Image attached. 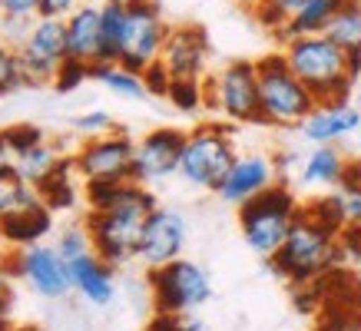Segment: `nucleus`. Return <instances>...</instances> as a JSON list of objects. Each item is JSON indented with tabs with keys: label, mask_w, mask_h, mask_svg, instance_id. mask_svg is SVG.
Segmentation results:
<instances>
[{
	"label": "nucleus",
	"mask_w": 361,
	"mask_h": 331,
	"mask_svg": "<svg viewBox=\"0 0 361 331\" xmlns=\"http://www.w3.org/2000/svg\"><path fill=\"white\" fill-rule=\"evenodd\" d=\"M156 209H159V202L149 192V186H140L133 179L123 182L110 206L90 209L87 222H83L90 229V239H93V252L99 258H106L113 268L140 258L142 229H146V222Z\"/></svg>",
	"instance_id": "1"
},
{
	"label": "nucleus",
	"mask_w": 361,
	"mask_h": 331,
	"mask_svg": "<svg viewBox=\"0 0 361 331\" xmlns=\"http://www.w3.org/2000/svg\"><path fill=\"white\" fill-rule=\"evenodd\" d=\"M285 63L292 66L312 96L318 99V106H335V103H351V89H355V77H351L348 54L335 46L325 33L315 37H298L282 46Z\"/></svg>",
	"instance_id": "2"
},
{
	"label": "nucleus",
	"mask_w": 361,
	"mask_h": 331,
	"mask_svg": "<svg viewBox=\"0 0 361 331\" xmlns=\"http://www.w3.org/2000/svg\"><path fill=\"white\" fill-rule=\"evenodd\" d=\"M272 272L292 285H312L318 278H325L329 272H335L341 265L338 258V232L322 225L318 219H312L302 206L292 232L285 235L282 249L269 258Z\"/></svg>",
	"instance_id": "3"
},
{
	"label": "nucleus",
	"mask_w": 361,
	"mask_h": 331,
	"mask_svg": "<svg viewBox=\"0 0 361 331\" xmlns=\"http://www.w3.org/2000/svg\"><path fill=\"white\" fill-rule=\"evenodd\" d=\"M298 212H302V202L285 182H272V186L252 196L249 202L239 206V229L242 239L249 242V249L262 258H272L279 249H282L285 235L292 232Z\"/></svg>",
	"instance_id": "4"
},
{
	"label": "nucleus",
	"mask_w": 361,
	"mask_h": 331,
	"mask_svg": "<svg viewBox=\"0 0 361 331\" xmlns=\"http://www.w3.org/2000/svg\"><path fill=\"white\" fill-rule=\"evenodd\" d=\"M255 66H259V99L265 126H302L318 110V99L292 73L282 54L262 56L255 60Z\"/></svg>",
	"instance_id": "5"
},
{
	"label": "nucleus",
	"mask_w": 361,
	"mask_h": 331,
	"mask_svg": "<svg viewBox=\"0 0 361 331\" xmlns=\"http://www.w3.org/2000/svg\"><path fill=\"white\" fill-rule=\"evenodd\" d=\"M239 159L232 130L222 123H199L186 132L183 159H179V176L196 189H212L222 182L229 166Z\"/></svg>",
	"instance_id": "6"
},
{
	"label": "nucleus",
	"mask_w": 361,
	"mask_h": 331,
	"mask_svg": "<svg viewBox=\"0 0 361 331\" xmlns=\"http://www.w3.org/2000/svg\"><path fill=\"white\" fill-rule=\"evenodd\" d=\"M206 83V106L222 120L249 126L262 123V99H259V66L255 60H229L219 66Z\"/></svg>",
	"instance_id": "7"
},
{
	"label": "nucleus",
	"mask_w": 361,
	"mask_h": 331,
	"mask_svg": "<svg viewBox=\"0 0 361 331\" xmlns=\"http://www.w3.org/2000/svg\"><path fill=\"white\" fill-rule=\"evenodd\" d=\"M169 30L173 27L166 23L163 7L156 0H126V23H123L116 63L133 70V73H146L149 66L159 63Z\"/></svg>",
	"instance_id": "8"
},
{
	"label": "nucleus",
	"mask_w": 361,
	"mask_h": 331,
	"mask_svg": "<svg viewBox=\"0 0 361 331\" xmlns=\"http://www.w3.org/2000/svg\"><path fill=\"white\" fill-rule=\"evenodd\" d=\"M149 295L153 308L166 315H192L199 305L212 298V282L209 272L199 262L176 258L169 265L149 268Z\"/></svg>",
	"instance_id": "9"
},
{
	"label": "nucleus",
	"mask_w": 361,
	"mask_h": 331,
	"mask_svg": "<svg viewBox=\"0 0 361 331\" xmlns=\"http://www.w3.org/2000/svg\"><path fill=\"white\" fill-rule=\"evenodd\" d=\"M133 156H136V139L130 132L113 130L97 139H83L73 156V166L83 182H130Z\"/></svg>",
	"instance_id": "10"
},
{
	"label": "nucleus",
	"mask_w": 361,
	"mask_h": 331,
	"mask_svg": "<svg viewBox=\"0 0 361 331\" xmlns=\"http://www.w3.org/2000/svg\"><path fill=\"white\" fill-rule=\"evenodd\" d=\"M20 56L23 87H44L54 83L60 66L66 63V30L63 20L54 17H37L30 27V37L17 46Z\"/></svg>",
	"instance_id": "11"
},
{
	"label": "nucleus",
	"mask_w": 361,
	"mask_h": 331,
	"mask_svg": "<svg viewBox=\"0 0 361 331\" xmlns=\"http://www.w3.org/2000/svg\"><path fill=\"white\" fill-rule=\"evenodd\" d=\"M183 146H186V132L173 130V126H159V130L146 132L142 139H136L133 182L153 186V182H166L169 176H179Z\"/></svg>",
	"instance_id": "12"
},
{
	"label": "nucleus",
	"mask_w": 361,
	"mask_h": 331,
	"mask_svg": "<svg viewBox=\"0 0 361 331\" xmlns=\"http://www.w3.org/2000/svg\"><path fill=\"white\" fill-rule=\"evenodd\" d=\"M13 268L20 272L44 298H66L73 292L70 262L50 245H30V249H13Z\"/></svg>",
	"instance_id": "13"
},
{
	"label": "nucleus",
	"mask_w": 361,
	"mask_h": 331,
	"mask_svg": "<svg viewBox=\"0 0 361 331\" xmlns=\"http://www.w3.org/2000/svg\"><path fill=\"white\" fill-rule=\"evenodd\" d=\"M159 63L173 80H206L209 66V40L206 30L196 23H179L169 30Z\"/></svg>",
	"instance_id": "14"
},
{
	"label": "nucleus",
	"mask_w": 361,
	"mask_h": 331,
	"mask_svg": "<svg viewBox=\"0 0 361 331\" xmlns=\"http://www.w3.org/2000/svg\"><path fill=\"white\" fill-rule=\"evenodd\" d=\"M186 219L176 209H159L149 216L146 229H142V242H140V262L149 265V268H159V265H169L176 258H183V249H186Z\"/></svg>",
	"instance_id": "15"
},
{
	"label": "nucleus",
	"mask_w": 361,
	"mask_h": 331,
	"mask_svg": "<svg viewBox=\"0 0 361 331\" xmlns=\"http://www.w3.org/2000/svg\"><path fill=\"white\" fill-rule=\"evenodd\" d=\"M272 182H275L272 156L249 153V156H239V159L229 166V173H226L222 182L216 186V196H219L222 202H229V206L239 209L242 202H249L252 196L265 192Z\"/></svg>",
	"instance_id": "16"
},
{
	"label": "nucleus",
	"mask_w": 361,
	"mask_h": 331,
	"mask_svg": "<svg viewBox=\"0 0 361 331\" xmlns=\"http://www.w3.org/2000/svg\"><path fill=\"white\" fill-rule=\"evenodd\" d=\"M66 30V60L83 66L103 63V11L99 7H77L63 20Z\"/></svg>",
	"instance_id": "17"
},
{
	"label": "nucleus",
	"mask_w": 361,
	"mask_h": 331,
	"mask_svg": "<svg viewBox=\"0 0 361 331\" xmlns=\"http://www.w3.org/2000/svg\"><path fill=\"white\" fill-rule=\"evenodd\" d=\"M298 130H302V136H305L312 146L341 143V139H348V136H358L361 132V110L358 106H351V103L318 106Z\"/></svg>",
	"instance_id": "18"
},
{
	"label": "nucleus",
	"mask_w": 361,
	"mask_h": 331,
	"mask_svg": "<svg viewBox=\"0 0 361 331\" xmlns=\"http://www.w3.org/2000/svg\"><path fill=\"white\" fill-rule=\"evenodd\" d=\"M70 275H73V292L87 298L90 305H110L116 295V278H113V265L106 258H99L97 252L83 255L77 262H70Z\"/></svg>",
	"instance_id": "19"
},
{
	"label": "nucleus",
	"mask_w": 361,
	"mask_h": 331,
	"mask_svg": "<svg viewBox=\"0 0 361 331\" xmlns=\"http://www.w3.org/2000/svg\"><path fill=\"white\" fill-rule=\"evenodd\" d=\"M0 229H4V239L11 249H30L54 229V212L44 202H33V206H23V209L4 216Z\"/></svg>",
	"instance_id": "20"
},
{
	"label": "nucleus",
	"mask_w": 361,
	"mask_h": 331,
	"mask_svg": "<svg viewBox=\"0 0 361 331\" xmlns=\"http://www.w3.org/2000/svg\"><path fill=\"white\" fill-rule=\"evenodd\" d=\"M325 37L348 54L351 77L358 80L361 77V0H345L341 4V11L325 27Z\"/></svg>",
	"instance_id": "21"
},
{
	"label": "nucleus",
	"mask_w": 361,
	"mask_h": 331,
	"mask_svg": "<svg viewBox=\"0 0 361 331\" xmlns=\"http://www.w3.org/2000/svg\"><path fill=\"white\" fill-rule=\"evenodd\" d=\"M348 169V156L338 149V143H325L315 146L302 163V182L318 189H338Z\"/></svg>",
	"instance_id": "22"
},
{
	"label": "nucleus",
	"mask_w": 361,
	"mask_h": 331,
	"mask_svg": "<svg viewBox=\"0 0 361 331\" xmlns=\"http://www.w3.org/2000/svg\"><path fill=\"white\" fill-rule=\"evenodd\" d=\"M345 0H308L305 7L285 23L282 30L275 33L279 44H288V40H298V37H315V33H325V27L331 23V17L341 11Z\"/></svg>",
	"instance_id": "23"
},
{
	"label": "nucleus",
	"mask_w": 361,
	"mask_h": 331,
	"mask_svg": "<svg viewBox=\"0 0 361 331\" xmlns=\"http://www.w3.org/2000/svg\"><path fill=\"white\" fill-rule=\"evenodd\" d=\"M60 166H63L60 149H56L54 143H40V146H33L30 153H23V156H17V159H13V173H17L27 186L40 189L47 179L60 169Z\"/></svg>",
	"instance_id": "24"
},
{
	"label": "nucleus",
	"mask_w": 361,
	"mask_h": 331,
	"mask_svg": "<svg viewBox=\"0 0 361 331\" xmlns=\"http://www.w3.org/2000/svg\"><path fill=\"white\" fill-rule=\"evenodd\" d=\"M73 173H77L73 159H63V166H60L54 176L47 179L44 186L37 189V192H40V202H44L50 212H66V209H73V206H77V186H73Z\"/></svg>",
	"instance_id": "25"
},
{
	"label": "nucleus",
	"mask_w": 361,
	"mask_h": 331,
	"mask_svg": "<svg viewBox=\"0 0 361 331\" xmlns=\"http://www.w3.org/2000/svg\"><path fill=\"white\" fill-rule=\"evenodd\" d=\"M93 80L103 83L110 93H116V96H123V99H146L149 96L142 73H133V70H126V66H120V63L93 66Z\"/></svg>",
	"instance_id": "26"
},
{
	"label": "nucleus",
	"mask_w": 361,
	"mask_h": 331,
	"mask_svg": "<svg viewBox=\"0 0 361 331\" xmlns=\"http://www.w3.org/2000/svg\"><path fill=\"white\" fill-rule=\"evenodd\" d=\"M99 11H103V63H116L126 23V0H106Z\"/></svg>",
	"instance_id": "27"
},
{
	"label": "nucleus",
	"mask_w": 361,
	"mask_h": 331,
	"mask_svg": "<svg viewBox=\"0 0 361 331\" xmlns=\"http://www.w3.org/2000/svg\"><path fill=\"white\" fill-rule=\"evenodd\" d=\"M305 4L308 0H255V4H252V13H255V20L275 37Z\"/></svg>",
	"instance_id": "28"
},
{
	"label": "nucleus",
	"mask_w": 361,
	"mask_h": 331,
	"mask_svg": "<svg viewBox=\"0 0 361 331\" xmlns=\"http://www.w3.org/2000/svg\"><path fill=\"white\" fill-rule=\"evenodd\" d=\"M33 202H40V192L33 186H27L17 173L0 176V219L17 209H23V206H33Z\"/></svg>",
	"instance_id": "29"
},
{
	"label": "nucleus",
	"mask_w": 361,
	"mask_h": 331,
	"mask_svg": "<svg viewBox=\"0 0 361 331\" xmlns=\"http://www.w3.org/2000/svg\"><path fill=\"white\" fill-rule=\"evenodd\" d=\"M166 99L173 103L176 110L196 113V110L206 106V83H202V80H173Z\"/></svg>",
	"instance_id": "30"
},
{
	"label": "nucleus",
	"mask_w": 361,
	"mask_h": 331,
	"mask_svg": "<svg viewBox=\"0 0 361 331\" xmlns=\"http://www.w3.org/2000/svg\"><path fill=\"white\" fill-rule=\"evenodd\" d=\"M0 139L7 143V149H11V156L17 159V156L30 153L33 146L47 143L44 130H37V126H30V123H17V126H7V130H0Z\"/></svg>",
	"instance_id": "31"
},
{
	"label": "nucleus",
	"mask_w": 361,
	"mask_h": 331,
	"mask_svg": "<svg viewBox=\"0 0 361 331\" xmlns=\"http://www.w3.org/2000/svg\"><path fill=\"white\" fill-rule=\"evenodd\" d=\"M56 252L63 255L66 262H77L83 255L93 252V239H90V229L87 225H70V229L60 232L56 239Z\"/></svg>",
	"instance_id": "32"
},
{
	"label": "nucleus",
	"mask_w": 361,
	"mask_h": 331,
	"mask_svg": "<svg viewBox=\"0 0 361 331\" xmlns=\"http://www.w3.org/2000/svg\"><path fill=\"white\" fill-rule=\"evenodd\" d=\"M315 331H361V311L348 305H325Z\"/></svg>",
	"instance_id": "33"
},
{
	"label": "nucleus",
	"mask_w": 361,
	"mask_h": 331,
	"mask_svg": "<svg viewBox=\"0 0 361 331\" xmlns=\"http://www.w3.org/2000/svg\"><path fill=\"white\" fill-rule=\"evenodd\" d=\"M17 87H23L17 46H11L7 40H0V96H4V93H11V89H17Z\"/></svg>",
	"instance_id": "34"
},
{
	"label": "nucleus",
	"mask_w": 361,
	"mask_h": 331,
	"mask_svg": "<svg viewBox=\"0 0 361 331\" xmlns=\"http://www.w3.org/2000/svg\"><path fill=\"white\" fill-rule=\"evenodd\" d=\"M335 206H338V216L345 225H358L361 222V189L355 186H338L331 192Z\"/></svg>",
	"instance_id": "35"
},
{
	"label": "nucleus",
	"mask_w": 361,
	"mask_h": 331,
	"mask_svg": "<svg viewBox=\"0 0 361 331\" xmlns=\"http://www.w3.org/2000/svg\"><path fill=\"white\" fill-rule=\"evenodd\" d=\"M73 126H77L87 139H97V136H106V132L116 130V123H113V116L106 110H90L83 113V116H77L73 120Z\"/></svg>",
	"instance_id": "36"
},
{
	"label": "nucleus",
	"mask_w": 361,
	"mask_h": 331,
	"mask_svg": "<svg viewBox=\"0 0 361 331\" xmlns=\"http://www.w3.org/2000/svg\"><path fill=\"white\" fill-rule=\"evenodd\" d=\"M146 331H206L202 321L192 318V315H166V311H156Z\"/></svg>",
	"instance_id": "37"
},
{
	"label": "nucleus",
	"mask_w": 361,
	"mask_h": 331,
	"mask_svg": "<svg viewBox=\"0 0 361 331\" xmlns=\"http://www.w3.org/2000/svg\"><path fill=\"white\" fill-rule=\"evenodd\" d=\"M83 80H93V70H90V66H83V63L66 60V63L60 66L56 80H54V89H60V93H70V89L83 87Z\"/></svg>",
	"instance_id": "38"
},
{
	"label": "nucleus",
	"mask_w": 361,
	"mask_h": 331,
	"mask_svg": "<svg viewBox=\"0 0 361 331\" xmlns=\"http://www.w3.org/2000/svg\"><path fill=\"white\" fill-rule=\"evenodd\" d=\"M338 258L341 265L345 262L361 265V222L358 225H345L338 232Z\"/></svg>",
	"instance_id": "39"
},
{
	"label": "nucleus",
	"mask_w": 361,
	"mask_h": 331,
	"mask_svg": "<svg viewBox=\"0 0 361 331\" xmlns=\"http://www.w3.org/2000/svg\"><path fill=\"white\" fill-rule=\"evenodd\" d=\"M0 17L37 20V17H40V4H37V0H0Z\"/></svg>",
	"instance_id": "40"
},
{
	"label": "nucleus",
	"mask_w": 361,
	"mask_h": 331,
	"mask_svg": "<svg viewBox=\"0 0 361 331\" xmlns=\"http://www.w3.org/2000/svg\"><path fill=\"white\" fill-rule=\"evenodd\" d=\"M142 80H146V89H149V96H166V93H169V83H173V77L166 73L163 63L149 66V70L142 73Z\"/></svg>",
	"instance_id": "41"
},
{
	"label": "nucleus",
	"mask_w": 361,
	"mask_h": 331,
	"mask_svg": "<svg viewBox=\"0 0 361 331\" xmlns=\"http://www.w3.org/2000/svg\"><path fill=\"white\" fill-rule=\"evenodd\" d=\"M37 4H40V17H54V20H66L80 7V0H37Z\"/></svg>",
	"instance_id": "42"
},
{
	"label": "nucleus",
	"mask_w": 361,
	"mask_h": 331,
	"mask_svg": "<svg viewBox=\"0 0 361 331\" xmlns=\"http://www.w3.org/2000/svg\"><path fill=\"white\" fill-rule=\"evenodd\" d=\"M0 321H11V292L0 282Z\"/></svg>",
	"instance_id": "43"
},
{
	"label": "nucleus",
	"mask_w": 361,
	"mask_h": 331,
	"mask_svg": "<svg viewBox=\"0 0 361 331\" xmlns=\"http://www.w3.org/2000/svg\"><path fill=\"white\" fill-rule=\"evenodd\" d=\"M351 285H355V301L361 305V265L355 268V272H351Z\"/></svg>",
	"instance_id": "44"
},
{
	"label": "nucleus",
	"mask_w": 361,
	"mask_h": 331,
	"mask_svg": "<svg viewBox=\"0 0 361 331\" xmlns=\"http://www.w3.org/2000/svg\"><path fill=\"white\" fill-rule=\"evenodd\" d=\"M4 252H7V239H4V229H0V268H4Z\"/></svg>",
	"instance_id": "45"
},
{
	"label": "nucleus",
	"mask_w": 361,
	"mask_h": 331,
	"mask_svg": "<svg viewBox=\"0 0 361 331\" xmlns=\"http://www.w3.org/2000/svg\"><path fill=\"white\" fill-rule=\"evenodd\" d=\"M0 331H11V321H0Z\"/></svg>",
	"instance_id": "46"
},
{
	"label": "nucleus",
	"mask_w": 361,
	"mask_h": 331,
	"mask_svg": "<svg viewBox=\"0 0 361 331\" xmlns=\"http://www.w3.org/2000/svg\"><path fill=\"white\" fill-rule=\"evenodd\" d=\"M358 159H361V132H358Z\"/></svg>",
	"instance_id": "47"
},
{
	"label": "nucleus",
	"mask_w": 361,
	"mask_h": 331,
	"mask_svg": "<svg viewBox=\"0 0 361 331\" xmlns=\"http://www.w3.org/2000/svg\"><path fill=\"white\" fill-rule=\"evenodd\" d=\"M11 331H37V328H11Z\"/></svg>",
	"instance_id": "48"
},
{
	"label": "nucleus",
	"mask_w": 361,
	"mask_h": 331,
	"mask_svg": "<svg viewBox=\"0 0 361 331\" xmlns=\"http://www.w3.org/2000/svg\"><path fill=\"white\" fill-rule=\"evenodd\" d=\"M242 4H249V7H252V4H255V0H242Z\"/></svg>",
	"instance_id": "49"
}]
</instances>
